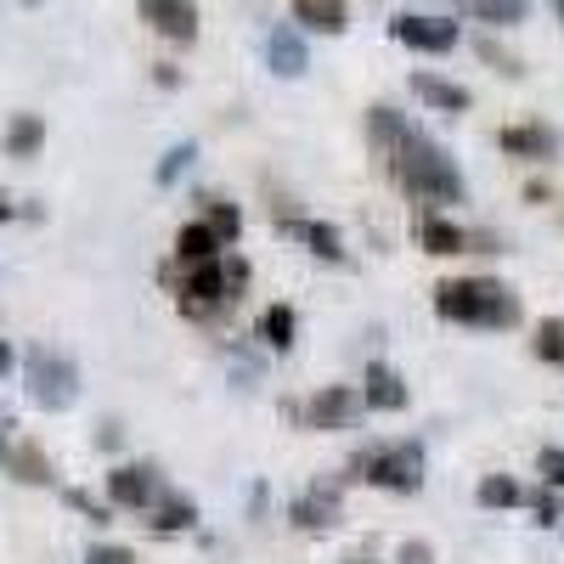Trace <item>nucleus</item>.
Segmentation results:
<instances>
[{
  "label": "nucleus",
  "instance_id": "72a5a7b5",
  "mask_svg": "<svg viewBox=\"0 0 564 564\" xmlns=\"http://www.w3.org/2000/svg\"><path fill=\"white\" fill-rule=\"evenodd\" d=\"M85 564H135V553L108 542V547H90V553H85Z\"/></svg>",
  "mask_w": 564,
  "mask_h": 564
},
{
  "label": "nucleus",
  "instance_id": "20e7f679",
  "mask_svg": "<svg viewBox=\"0 0 564 564\" xmlns=\"http://www.w3.org/2000/svg\"><path fill=\"white\" fill-rule=\"evenodd\" d=\"M23 379H29V401L45 406V412H63V406H74V395H79V367H74L68 356H57V350H45V345L29 350Z\"/></svg>",
  "mask_w": 564,
  "mask_h": 564
},
{
  "label": "nucleus",
  "instance_id": "9b49d317",
  "mask_svg": "<svg viewBox=\"0 0 564 564\" xmlns=\"http://www.w3.org/2000/svg\"><path fill=\"white\" fill-rule=\"evenodd\" d=\"M108 502L113 508H153L159 502V468L153 463H119L108 475Z\"/></svg>",
  "mask_w": 564,
  "mask_h": 564
},
{
  "label": "nucleus",
  "instance_id": "f03ea898",
  "mask_svg": "<svg viewBox=\"0 0 564 564\" xmlns=\"http://www.w3.org/2000/svg\"><path fill=\"white\" fill-rule=\"evenodd\" d=\"M435 311L446 322H463V327H486V334H508L520 327V300H513L497 276H452L435 289Z\"/></svg>",
  "mask_w": 564,
  "mask_h": 564
},
{
  "label": "nucleus",
  "instance_id": "b1692460",
  "mask_svg": "<svg viewBox=\"0 0 564 564\" xmlns=\"http://www.w3.org/2000/svg\"><path fill=\"white\" fill-rule=\"evenodd\" d=\"M531 12V0H475V18L491 23V29H513V23H525Z\"/></svg>",
  "mask_w": 564,
  "mask_h": 564
},
{
  "label": "nucleus",
  "instance_id": "79ce46f5",
  "mask_svg": "<svg viewBox=\"0 0 564 564\" xmlns=\"http://www.w3.org/2000/svg\"><path fill=\"white\" fill-rule=\"evenodd\" d=\"M345 564H367V558H345Z\"/></svg>",
  "mask_w": 564,
  "mask_h": 564
},
{
  "label": "nucleus",
  "instance_id": "2f4dec72",
  "mask_svg": "<svg viewBox=\"0 0 564 564\" xmlns=\"http://www.w3.org/2000/svg\"><path fill=\"white\" fill-rule=\"evenodd\" d=\"M231 379H243V390H254L260 384V361L249 350H231Z\"/></svg>",
  "mask_w": 564,
  "mask_h": 564
},
{
  "label": "nucleus",
  "instance_id": "f3484780",
  "mask_svg": "<svg viewBox=\"0 0 564 564\" xmlns=\"http://www.w3.org/2000/svg\"><path fill=\"white\" fill-rule=\"evenodd\" d=\"M367 135H372V148H379V159L390 164L395 153H401V141L412 135V124H406V113H395V108H367Z\"/></svg>",
  "mask_w": 564,
  "mask_h": 564
},
{
  "label": "nucleus",
  "instance_id": "f704fd0d",
  "mask_svg": "<svg viewBox=\"0 0 564 564\" xmlns=\"http://www.w3.org/2000/svg\"><path fill=\"white\" fill-rule=\"evenodd\" d=\"M401 564H435V547L430 542H401Z\"/></svg>",
  "mask_w": 564,
  "mask_h": 564
},
{
  "label": "nucleus",
  "instance_id": "473e14b6",
  "mask_svg": "<svg viewBox=\"0 0 564 564\" xmlns=\"http://www.w3.org/2000/svg\"><path fill=\"white\" fill-rule=\"evenodd\" d=\"M68 508H79L90 525H108V508H102L97 497H90V491H68Z\"/></svg>",
  "mask_w": 564,
  "mask_h": 564
},
{
  "label": "nucleus",
  "instance_id": "6ab92c4d",
  "mask_svg": "<svg viewBox=\"0 0 564 564\" xmlns=\"http://www.w3.org/2000/svg\"><path fill=\"white\" fill-rule=\"evenodd\" d=\"M175 260H181V265H209V260H220V238H215L204 220L181 226V231H175Z\"/></svg>",
  "mask_w": 564,
  "mask_h": 564
},
{
  "label": "nucleus",
  "instance_id": "f8f14e48",
  "mask_svg": "<svg viewBox=\"0 0 564 564\" xmlns=\"http://www.w3.org/2000/svg\"><path fill=\"white\" fill-rule=\"evenodd\" d=\"M265 63H271V74H282V79H300V74L311 68V52H305V40H300L294 23H276V29L265 34Z\"/></svg>",
  "mask_w": 564,
  "mask_h": 564
},
{
  "label": "nucleus",
  "instance_id": "1a4fd4ad",
  "mask_svg": "<svg viewBox=\"0 0 564 564\" xmlns=\"http://www.w3.org/2000/svg\"><path fill=\"white\" fill-rule=\"evenodd\" d=\"M271 220H276V231H289V238H300L316 260H334V265H345V238H339V226H327V220H300L294 209H271Z\"/></svg>",
  "mask_w": 564,
  "mask_h": 564
},
{
  "label": "nucleus",
  "instance_id": "37998d69",
  "mask_svg": "<svg viewBox=\"0 0 564 564\" xmlns=\"http://www.w3.org/2000/svg\"><path fill=\"white\" fill-rule=\"evenodd\" d=\"M29 7H34V0H29Z\"/></svg>",
  "mask_w": 564,
  "mask_h": 564
},
{
  "label": "nucleus",
  "instance_id": "4468645a",
  "mask_svg": "<svg viewBox=\"0 0 564 564\" xmlns=\"http://www.w3.org/2000/svg\"><path fill=\"white\" fill-rule=\"evenodd\" d=\"M417 243L446 260V254H468V231H463L457 220L435 215V209H423V215H417Z\"/></svg>",
  "mask_w": 564,
  "mask_h": 564
},
{
  "label": "nucleus",
  "instance_id": "9d476101",
  "mask_svg": "<svg viewBox=\"0 0 564 564\" xmlns=\"http://www.w3.org/2000/svg\"><path fill=\"white\" fill-rule=\"evenodd\" d=\"M141 23H148L153 34L175 40V45H193L198 40V7L193 0H141Z\"/></svg>",
  "mask_w": 564,
  "mask_h": 564
},
{
  "label": "nucleus",
  "instance_id": "e433bc0d",
  "mask_svg": "<svg viewBox=\"0 0 564 564\" xmlns=\"http://www.w3.org/2000/svg\"><path fill=\"white\" fill-rule=\"evenodd\" d=\"M153 79H159L164 90H175V85H181V68H175V63H153Z\"/></svg>",
  "mask_w": 564,
  "mask_h": 564
},
{
  "label": "nucleus",
  "instance_id": "2eb2a0df",
  "mask_svg": "<svg viewBox=\"0 0 564 564\" xmlns=\"http://www.w3.org/2000/svg\"><path fill=\"white\" fill-rule=\"evenodd\" d=\"M361 401L372 412H401L406 406V384H401V372L384 367V361H372L367 367V379H361Z\"/></svg>",
  "mask_w": 564,
  "mask_h": 564
},
{
  "label": "nucleus",
  "instance_id": "4c0bfd02",
  "mask_svg": "<svg viewBox=\"0 0 564 564\" xmlns=\"http://www.w3.org/2000/svg\"><path fill=\"white\" fill-rule=\"evenodd\" d=\"M119 441H124V435H119V423H102V430H97V446H108V452H113Z\"/></svg>",
  "mask_w": 564,
  "mask_h": 564
},
{
  "label": "nucleus",
  "instance_id": "bb28decb",
  "mask_svg": "<svg viewBox=\"0 0 564 564\" xmlns=\"http://www.w3.org/2000/svg\"><path fill=\"white\" fill-rule=\"evenodd\" d=\"M12 475H18L23 486H45V480H52V463H45L34 446H18V452H12Z\"/></svg>",
  "mask_w": 564,
  "mask_h": 564
},
{
  "label": "nucleus",
  "instance_id": "7c9ffc66",
  "mask_svg": "<svg viewBox=\"0 0 564 564\" xmlns=\"http://www.w3.org/2000/svg\"><path fill=\"white\" fill-rule=\"evenodd\" d=\"M475 52H480V57H486L497 74H508V79H520V74H525V68H520V57H508L497 40H475Z\"/></svg>",
  "mask_w": 564,
  "mask_h": 564
},
{
  "label": "nucleus",
  "instance_id": "a878e982",
  "mask_svg": "<svg viewBox=\"0 0 564 564\" xmlns=\"http://www.w3.org/2000/svg\"><path fill=\"white\" fill-rule=\"evenodd\" d=\"M193 159H198V148H193V141H175V148L159 159V170H153V175H159V186H175L186 170H193Z\"/></svg>",
  "mask_w": 564,
  "mask_h": 564
},
{
  "label": "nucleus",
  "instance_id": "412c9836",
  "mask_svg": "<svg viewBox=\"0 0 564 564\" xmlns=\"http://www.w3.org/2000/svg\"><path fill=\"white\" fill-rule=\"evenodd\" d=\"M294 334H300L294 305H265V316H260V339H265L271 350H294Z\"/></svg>",
  "mask_w": 564,
  "mask_h": 564
},
{
  "label": "nucleus",
  "instance_id": "aec40b11",
  "mask_svg": "<svg viewBox=\"0 0 564 564\" xmlns=\"http://www.w3.org/2000/svg\"><path fill=\"white\" fill-rule=\"evenodd\" d=\"M193 525H198V502H193V497H159V502H153V531H159V536L193 531Z\"/></svg>",
  "mask_w": 564,
  "mask_h": 564
},
{
  "label": "nucleus",
  "instance_id": "ea45409f",
  "mask_svg": "<svg viewBox=\"0 0 564 564\" xmlns=\"http://www.w3.org/2000/svg\"><path fill=\"white\" fill-rule=\"evenodd\" d=\"M12 215H18V209H12V198H0V226H7Z\"/></svg>",
  "mask_w": 564,
  "mask_h": 564
},
{
  "label": "nucleus",
  "instance_id": "423d86ee",
  "mask_svg": "<svg viewBox=\"0 0 564 564\" xmlns=\"http://www.w3.org/2000/svg\"><path fill=\"white\" fill-rule=\"evenodd\" d=\"M289 520H294V531H305V536H327V531H339V520H345L339 486L316 480L311 491H300V497L289 502Z\"/></svg>",
  "mask_w": 564,
  "mask_h": 564
},
{
  "label": "nucleus",
  "instance_id": "c85d7f7f",
  "mask_svg": "<svg viewBox=\"0 0 564 564\" xmlns=\"http://www.w3.org/2000/svg\"><path fill=\"white\" fill-rule=\"evenodd\" d=\"M536 475H542V486L564 491V446H542L536 452Z\"/></svg>",
  "mask_w": 564,
  "mask_h": 564
},
{
  "label": "nucleus",
  "instance_id": "a211bd4d",
  "mask_svg": "<svg viewBox=\"0 0 564 564\" xmlns=\"http://www.w3.org/2000/svg\"><path fill=\"white\" fill-rule=\"evenodd\" d=\"M294 23H305L316 34H345L350 29V7L345 0H294Z\"/></svg>",
  "mask_w": 564,
  "mask_h": 564
},
{
  "label": "nucleus",
  "instance_id": "cd10ccee",
  "mask_svg": "<svg viewBox=\"0 0 564 564\" xmlns=\"http://www.w3.org/2000/svg\"><path fill=\"white\" fill-rule=\"evenodd\" d=\"M536 356L553 361V367H564V316H547L536 327Z\"/></svg>",
  "mask_w": 564,
  "mask_h": 564
},
{
  "label": "nucleus",
  "instance_id": "393cba45",
  "mask_svg": "<svg viewBox=\"0 0 564 564\" xmlns=\"http://www.w3.org/2000/svg\"><path fill=\"white\" fill-rule=\"evenodd\" d=\"M204 226L220 238V249L226 243H238V231H243V209L238 204H220V198H209V215H204Z\"/></svg>",
  "mask_w": 564,
  "mask_h": 564
},
{
  "label": "nucleus",
  "instance_id": "39448f33",
  "mask_svg": "<svg viewBox=\"0 0 564 564\" xmlns=\"http://www.w3.org/2000/svg\"><path fill=\"white\" fill-rule=\"evenodd\" d=\"M231 300H238V294H231V282H226V254L209 260V265H186V276H181V311L193 322H209Z\"/></svg>",
  "mask_w": 564,
  "mask_h": 564
},
{
  "label": "nucleus",
  "instance_id": "6e6552de",
  "mask_svg": "<svg viewBox=\"0 0 564 564\" xmlns=\"http://www.w3.org/2000/svg\"><path fill=\"white\" fill-rule=\"evenodd\" d=\"M361 395L350 384H327L305 401V430H356V417H361Z\"/></svg>",
  "mask_w": 564,
  "mask_h": 564
},
{
  "label": "nucleus",
  "instance_id": "58836bf2",
  "mask_svg": "<svg viewBox=\"0 0 564 564\" xmlns=\"http://www.w3.org/2000/svg\"><path fill=\"white\" fill-rule=\"evenodd\" d=\"M0 372H12V345L0 339Z\"/></svg>",
  "mask_w": 564,
  "mask_h": 564
},
{
  "label": "nucleus",
  "instance_id": "5701e85b",
  "mask_svg": "<svg viewBox=\"0 0 564 564\" xmlns=\"http://www.w3.org/2000/svg\"><path fill=\"white\" fill-rule=\"evenodd\" d=\"M525 502V486L513 475H486L480 480V508H520Z\"/></svg>",
  "mask_w": 564,
  "mask_h": 564
},
{
  "label": "nucleus",
  "instance_id": "c756f323",
  "mask_svg": "<svg viewBox=\"0 0 564 564\" xmlns=\"http://www.w3.org/2000/svg\"><path fill=\"white\" fill-rule=\"evenodd\" d=\"M531 508H536V525H547V531H553V525L564 520V497H558L553 486H542V491L531 497Z\"/></svg>",
  "mask_w": 564,
  "mask_h": 564
},
{
  "label": "nucleus",
  "instance_id": "a19ab883",
  "mask_svg": "<svg viewBox=\"0 0 564 564\" xmlns=\"http://www.w3.org/2000/svg\"><path fill=\"white\" fill-rule=\"evenodd\" d=\"M0 457H7V423H0Z\"/></svg>",
  "mask_w": 564,
  "mask_h": 564
},
{
  "label": "nucleus",
  "instance_id": "dca6fc26",
  "mask_svg": "<svg viewBox=\"0 0 564 564\" xmlns=\"http://www.w3.org/2000/svg\"><path fill=\"white\" fill-rule=\"evenodd\" d=\"M412 90H417V102H430L435 113H468V90L457 85V79H446V74H412Z\"/></svg>",
  "mask_w": 564,
  "mask_h": 564
},
{
  "label": "nucleus",
  "instance_id": "f257e3e1",
  "mask_svg": "<svg viewBox=\"0 0 564 564\" xmlns=\"http://www.w3.org/2000/svg\"><path fill=\"white\" fill-rule=\"evenodd\" d=\"M390 175L401 181V193H406V198L430 204V209L463 198V170L452 164V153L441 148V141H430L423 130H412V135L401 141V153L390 159Z\"/></svg>",
  "mask_w": 564,
  "mask_h": 564
},
{
  "label": "nucleus",
  "instance_id": "ddd939ff",
  "mask_svg": "<svg viewBox=\"0 0 564 564\" xmlns=\"http://www.w3.org/2000/svg\"><path fill=\"white\" fill-rule=\"evenodd\" d=\"M497 141H502L508 159H531V164H547V159L558 153V135H553L547 124H531V119H525V124H508Z\"/></svg>",
  "mask_w": 564,
  "mask_h": 564
},
{
  "label": "nucleus",
  "instance_id": "7ed1b4c3",
  "mask_svg": "<svg viewBox=\"0 0 564 564\" xmlns=\"http://www.w3.org/2000/svg\"><path fill=\"white\" fill-rule=\"evenodd\" d=\"M350 480H367L379 491L412 497L423 491V446L417 441H384V446H367L350 457Z\"/></svg>",
  "mask_w": 564,
  "mask_h": 564
},
{
  "label": "nucleus",
  "instance_id": "4be33fe9",
  "mask_svg": "<svg viewBox=\"0 0 564 564\" xmlns=\"http://www.w3.org/2000/svg\"><path fill=\"white\" fill-rule=\"evenodd\" d=\"M40 141H45V119H40V113H18V119L7 124V153H12V159H34Z\"/></svg>",
  "mask_w": 564,
  "mask_h": 564
},
{
  "label": "nucleus",
  "instance_id": "0eeeda50",
  "mask_svg": "<svg viewBox=\"0 0 564 564\" xmlns=\"http://www.w3.org/2000/svg\"><path fill=\"white\" fill-rule=\"evenodd\" d=\"M390 34H395L401 45H412V52H430V57L457 52V23H452V18H417V12H401V18H390Z\"/></svg>",
  "mask_w": 564,
  "mask_h": 564
},
{
  "label": "nucleus",
  "instance_id": "c9c22d12",
  "mask_svg": "<svg viewBox=\"0 0 564 564\" xmlns=\"http://www.w3.org/2000/svg\"><path fill=\"white\" fill-rule=\"evenodd\" d=\"M468 254H502V243L491 238V231H475V238H468Z\"/></svg>",
  "mask_w": 564,
  "mask_h": 564
}]
</instances>
